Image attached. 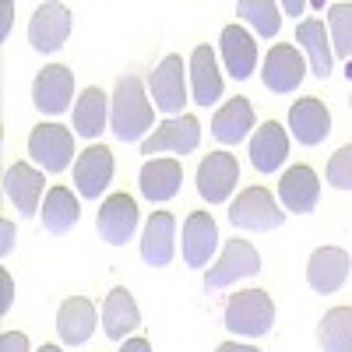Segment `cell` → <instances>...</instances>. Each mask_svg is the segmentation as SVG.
<instances>
[{"instance_id":"6da1fadb","label":"cell","mask_w":352,"mask_h":352,"mask_svg":"<svg viewBox=\"0 0 352 352\" xmlns=\"http://www.w3.org/2000/svg\"><path fill=\"white\" fill-rule=\"evenodd\" d=\"M155 124L152 99L144 96V85L134 74H124L116 81V92L109 102V131L120 141H144V134Z\"/></svg>"},{"instance_id":"7a4b0ae2","label":"cell","mask_w":352,"mask_h":352,"mask_svg":"<svg viewBox=\"0 0 352 352\" xmlns=\"http://www.w3.org/2000/svg\"><path fill=\"white\" fill-rule=\"evenodd\" d=\"M222 320H226V328L232 335L261 338L275 324V300L264 289H243V292H236V296H229Z\"/></svg>"},{"instance_id":"3957f363","label":"cell","mask_w":352,"mask_h":352,"mask_svg":"<svg viewBox=\"0 0 352 352\" xmlns=\"http://www.w3.org/2000/svg\"><path fill=\"white\" fill-rule=\"evenodd\" d=\"M229 222L236 229H247V232H268V229H278L285 222V212H282V204L275 201L272 190L247 187L229 204Z\"/></svg>"},{"instance_id":"277c9868","label":"cell","mask_w":352,"mask_h":352,"mask_svg":"<svg viewBox=\"0 0 352 352\" xmlns=\"http://www.w3.org/2000/svg\"><path fill=\"white\" fill-rule=\"evenodd\" d=\"M261 272V254L254 250V243L247 240H229L226 250L219 254V261L204 272V289L215 292V289H226L240 278H254Z\"/></svg>"},{"instance_id":"5b68a950","label":"cell","mask_w":352,"mask_h":352,"mask_svg":"<svg viewBox=\"0 0 352 352\" xmlns=\"http://www.w3.org/2000/svg\"><path fill=\"white\" fill-rule=\"evenodd\" d=\"M28 155L46 173H64L74 159V134L64 124H39L28 134Z\"/></svg>"},{"instance_id":"8992f818","label":"cell","mask_w":352,"mask_h":352,"mask_svg":"<svg viewBox=\"0 0 352 352\" xmlns=\"http://www.w3.org/2000/svg\"><path fill=\"white\" fill-rule=\"evenodd\" d=\"M307 78V56L289 46V43H278L268 50V56H264V67H261V81L268 92H278V96H289L296 92L300 81Z\"/></svg>"},{"instance_id":"52a82bcc","label":"cell","mask_w":352,"mask_h":352,"mask_svg":"<svg viewBox=\"0 0 352 352\" xmlns=\"http://www.w3.org/2000/svg\"><path fill=\"white\" fill-rule=\"evenodd\" d=\"M148 92L155 99V109H162L166 116H180L184 102H187V78H184V56H162V64L152 71L148 78Z\"/></svg>"},{"instance_id":"ba28073f","label":"cell","mask_w":352,"mask_h":352,"mask_svg":"<svg viewBox=\"0 0 352 352\" xmlns=\"http://www.w3.org/2000/svg\"><path fill=\"white\" fill-rule=\"evenodd\" d=\"M236 184H240V162H236V155L212 152V155L201 159V166H197V194L208 204L229 201V194H232Z\"/></svg>"},{"instance_id":"9c48e42d","label":"cell","mask_w":352,"mask_h":352,"mask_svg":"<svg viewBox=\"0 0 352 352\" xmlns=\"http://www.w3.org/2000/svg\"><path fill=\"white\" fill-rule=\"evenodd\" d=\"M201 144V124L197 116H169L166 124H159L155 134H148L141 141V155H159V152H173V155H187Z\"/></svg>"},{"instance_id":"30bf717a","label":"cell","mask_w":352,"mask_h":352,"mask_svg":"<svg viewBox=\"0 0 352 352\" xmlns=\"http://www.w3.org/2000/svg\"><path fill=\"white\" fill-rule=\"evenodd\" d=\"M71 25H74V18L64 4H39L32 21H28V43L39 53H56L67 43Z\"/></svg>"},{"instance_id":"8fae6325","label":"cell","mask_w":352,"mask_h":352,"mask_svg":"<svg viewBox=\"0 0 352 352\" xmlns=\"http://www.w3.org/2000/svg\"><path fill=\"white\" fill-rule=\"evenodd\" d=\"M74 99V74L64 64H50L36 74L32 85V102L39 106V113L46 116H60Z\"/></svg>"},{"instance_id":"7c38bea8","label":"cell","mask_w":352,"mask_h":352,"mask_svg":"<svg viewBox=\"0 0 352 352\" xmlns=\"http://www.w3.org/2000/svg\"><path fill=\"white\" fill-rule=\"evenodd\" d=\"M96 226L109 247H124L127 240H134V229H138V201L131 194H109L99 208Z\"/></svg>"},{"instance_id":"4fadbf2b","label":"cell","mask_w":352,"mask_h":352,"mask_svg":"<svg viewBox=\"0 0 352 352\" xmlns=\"http://www.w3.org/2000/svg\"><path fill=\"white\" fill-rule=\"evenodd\" d=\"M113 180V152L106 144H88V148L74 159V184L78 194L88 201H99V194Z\"/></svg>"},{"instance_id":"5bb4252c","label":"cell","mask_w":352,"mask_h":352,"mask_svg":"<svg viewBox=\"0 0 352 352\" xmlns=\"http://www.w3.org/2000/svg\"><path fill=\"white\" fill-rule=\"evenodd\" d=\"M349 268H352V261L342 247H317L307 261V282L314 292L328 296V292H338L345 285Z\"/></svg>"},{"instance_id":"9a60e30c","label":"cell","mask_w":352,"mask_h":352,"mask_svg":"<svg viewBox=\"0 0 352 352\" xmlns=\"http://www.w3.org/2000/svg\"><path fill=\"white\" fill-rule=\"evenodd\" d=\"M289 131L292 138H296L300 144H307V148H314V144H320L328 134H331V113L328 106L307 96V99H296L289 109Z\"/></svg>"},{"instance_id":"2e32d148","label":"cell","mask_w":352,"mask_h":352,"mask_svg":"<svg viewBox=\"0 0 352 352\" xmlns=\"http://www.w3.org/2000/svg\"><path fill=\"white\" fill-rule=\"evenodd\" d=\"M219 250V226L208 212H190L184 222V264L187 268H204L212 264V254Z\"/></svg>"},{"instance_id":"e0dca14e","label":"cell","mask_w":352,"mask_h":352,"mask_svg":"<svg viewBox=\"0 0 352 352\" xmlns=\"http://www.w3.org/2000/svg\"><path fill=\"white\" fill-rule=\"evenodd\" d=\"M4 194L14 204L18 215L32 219L39 212V201H46L43 197V173L36 166H28V162H14L4 173Z\"/></svg>"},{"instance_id":"ac0fdd59","label":"cell","mask_w":352,"mask_h":352,"mask_svg":"<svg viewBox=\"0 0 352 352\" xmlns=\"http://www.w3.org/2000/svg\"><path fill=\"white\" fill-rule=\"evenodd\" d=\"M317 197H320V180L310 166H292L282 173L278 180V201L285 212H296V215H307L317 208Z\"/></svg>"},{"instance_id":"d6986e66","label":"cell","mask_w":352,"mask_h":352,"mask_svg":"<svg viewBox=\"0 0 352 352\" xmlns=\"http://www.w3.org/2000/svg\"><path fill=\"white\" fill-rule=\"evenodd\" d=\"M190 96L197 106H215L222 99V71H219V60L212 46H194L190 53Z\"/></svg>"},{"instance_id":"ffe728a7","label":"cell","mask_w":352,"mask_h":352,"mask_svg":"<svg viewBox=\"0 0 352 352\" xmlns=\"http://www.w3.org/2000/svg\"><path fill=\"white\" fill-rule=\"evenodd\" d=\"M176 254V219L169 212H152L141 232V257L152 268H166Z\"/></svg>"},{"instance_id":"44dd1931","label":"cell","mask_w":352,"mask_h":352,"mask_svg":"<svg viewBox=\"0 0 352 352\" xmlns=\"http://www.w3.org/2000/svg\"><path fill=\"white\" fill-rule=\"evenodd\" d=\"M219 50H222L226 71L236 81L254 74V67H257V43H254V36L247 32L243 25H226L222 36H219Z\"/></svg>"},{"instance_id":"7402d4cb","label":"cell","mask_w":352,"mask_h":352,"mask_svg":"<svg viewBox=\"0 0 352 352\" xmlns=\"http://www.w3.org/2000/svg\"><path fill=\"white\" fill-rule=\"evenodd\" d=\"M96 331V303L85 296H71L56 310V335L64 345H85Z\"/></svg>"},{"instance_id":"603a6c76","label":"cell","mask_w":352,"mask_h":352,"mask_svg":"<svg viewBox=\"0 0 352 352\" xmlns=\"http://www.w3.org/2000/svg\"><path fill=\"white\" fill-rule=\"evenodd\" d=\"M184 184V166L180 159H148L141 166V194L162 204V201H173L176 190Z\"/></svg>"},{"instance_id":"cb8c5ba5","label":"cell","mask_w":352,"mask_h":352,"mask_svg":"<svg viewBox=\"0 0 352 352\" xmlns=\"http://www.w3.org/2000/svg\"><path fill=\"white\" fill-rule=\"evenodd\" d=\"M138 324H141V310H138L134 296H131L124 285L109 289V296L102 303V331H106V338L124 342Z\"/></svg>"},{"instance_id":"d4e9b609","label":"cell","mask_w":352,"mask_h":352,"mask_svg":"<svg viewBox=\"0 0 352 352\" xmlns=\"http://www.w3.org/2000/svg\"><path fill=\"white\" fill-rule=\"evenodd\" d=\"M289 155V134L282 124L268 120L264 127H257V134L250 138V162L257 173H275Z\"/></svg>"},{"instance_id":"484cf974","label":"cell","mask_w":352,"mask_h":352,"mask_svg":"<svg viewBox=\"0 0 352 352\" xmlns=\"http://www.w3.org/2000/svg\"><path fill=\"white\" fill-rule=\"evenodd\" d=\"M250 127H254V106H250V99H243V96L229 99V102L212 116V134H215V141H222V144H240V141L250 134Z\"/></svg>"},{"instance_id":"4316f807","label":"cell","mask_w":352,"mask_h":352,"mask_svg":"<svg viewBox=\"0 0 352 352\" xmlns=\"http://www.w3.org/2000/svg\"><path fill=\"white\" fill-rule=\"evenodd\" d=\"M78 219H81L78 197L67 187H50L46 190V201H43V226H46V232L64 236V232H71L78 226Z\"/></svg>"},{"instance_id":"83f0119b","label":"cell","mask_w":352,"mask_h":352,"mask_svg":"<svg viewBox=\"0 0 352 352\" xmlns=\"http://www.w3.org/2000/svg\"><path fill=\"white\" fill-rule=\"evenodd\" d=\"M106 120H109V99L102 88H85L74 102V134L81 138H99L106 131Z\"/></svg>"},{"instance_id":"f1b7e54d","label":"cell","mask_w":352,"mask_h":352,"mask_svg":"<svg viewBox=\"0 0 352 352\" xmlns=\"http://www.w3.org/2000/svg\"><path fill=\"white\" fill-rule=\"evenodd\" d=\"M296 43L307 53L310 71L317 78H328L331 74V36L324 32V21H300L296 25Z\"/></svg>"},{"instance_id":"f546056e","label":"cell","mask_w":352,"mask_h":352,"mask_svg":"<svg viewBox=\"0 0 352 352\" xmlns=\"http://www.w3.org/2000/svg\"><path fill=\"white\" fill-rule=\"evenodd\" d=\"M317 342L324 352H352V307H335L317 328Z\"/></svg>"},{"instance_id":"4dcf8cb0","label":"cell","mask_w":352,"mask_h":352,"mask_svg":"<svg viewBox=\"0 0 352 352\" xmlns=\"http://www.w3.org/2000/svg\"><path fill=\"white\" fill-rule=\"evenodd\" d=\"M236 14L254 28L257 36H264V39L278 36V28H282V8L272 4V0H240Z\"/></svg>"},{"instance_id":"1f68e13d","label":"cell","mask_w":352,"mask_h":352,"mask_svg":"<svg viewBox=\"0 0 352 352\" xmlns=\"http://www.w3.org/2000/svg\"><path fill=\"white\" fill-rule=\"evenodd\" d=\"M328 36L338 56L352 60V4H331L328 8Z\"/></svg>"},{"instance_id":"d6a6232c","label":"cell","mask_w":352,"mask_h":352,"mask_svg":"<svg viewBox=\"0 0 352 352\" xmlns=\"http://www.w3.org/2000/svg\"><path fill=\"white\" fill-rule=\"evenodd\" d=\"M328 184L335 190H352V144H345L328 159Z\"/></svg>"},{"instance_id":"836d02e7","label":"cell","mask_w":352,"mask_h":352,"mask_svg":"<svg viewBox=\"0 0 352 352\" xmlns=\"http://www.w3.org/2000/svg\"><path fill=\"white\" fill-rule=\"evenodd\" d=\"M0 352H28V338L21 331H4L0 335Z\"/></svg>"},{"instance_id":"e575fe53","label":"cell","mask_w":352,"mask_h":352,"mask_svg":"<svg viewBox=\"0 0 352 352\" xmlns=\"http://www.w3.org/2000/svg\"><path fill=\"white\" fill-rule=\"evenodd\" d=\"M11 303H14V282L8 272H0V314H8Z\"/></svg>"},{"instance_id":"d590c367","label":"cell","mask_w":352,"mask_h":352,"mask_svg":"<svg viewBox=\"0 0 352 352\" xmlns=\"http://www.w3.org/2000/svg\"><path fill=\"white\" fill-rule=\"evenodd\" d=\"M14 240H18V232H14V222H0V257H8L14 250Z\"/></svg>"},{"instance_id":"8d00e7d4","label":"cell","mask_w":352,"mask_h":352,"mask_svg":"<svg viewBox=\"0 0 352 352\" xmlns=\"http://www.w3.org/2000/svg\"><path fill=\"white\" fill-rule=\"evenodd\" d=\"M11 14H14V4H11V0H4V8H0V39L11 36Z\"/></svg>"},{"instance_id":"74e56055","label":"cell","mask_w":352,"mask_h":352,"mask_svg":"<svg viewBox=\"0 0 352 352\" xmlns=\"http://www.w3.org/2000/svg\"><path fill=\"white\" fill-rule=\"evenodd\" d=\"M120 352H152V345H148V338H127L120 345Z\"/></svg>"},{"instance_id":"f35d334b","label":"cell","mask_w":352,"mask_h":352,"mask_svg":"<svg viewBox=\"0 0 352 352\" xmlns=\"http://www.w3.org/2000/svg\"><path fill=\"white\" fill-rule=\"evenodd\" d=\"M215 352H261L257 345H243V342H222Z\"/></svg>"},{"instance_id":"ab89813d","label":"cell","mask_w":352,"mask_h":352,"mask_svg":"<svg viewBox=\"0 0 352 352\" xmlns=\"http://www.w3.org/2000/svg\"><path fill=\"white\" fill-rule=\"evenodd\" d=\"M282 11L296 18V14H303V11H307V4H303V0H285V4H282Z\"/></svg>"},{"instance_id":"60d3db41","label":"cell","mask_w":352,"mask_h":352,"mask_svg":"<svg viewBox=\"0 0 352 352\" xmlns=\"http://www.w3.org/2000/svg\"><path fill=\"white\" fill-rule=\"evenodd\" d=\"M39 352H60V345H43Z\"/></svg>"},{"instance_id":"b9f144b4","label":"cell","mask_w":352,"mask_h":352,"mask_svg":"<svg viewBox=\"0 0 352 352\" xmlns=\"http://www.w3.org/2000/svg\"><path fill=\"white\" fill-rule=\"evenodd\" d=\"M345 78H349V81H352V60H349V64H345Z\"/></svg>"},{"instance_id":"7bdbcfd3","label":"cell","mask_w":352,"mask_h":352,"mask_svg":"<svg viewBox=\"0 0 352 352\" xmlns=\"http://www.w3.org/2000/svg\"><path fill=\"white\" fill-rule=\"evenodd\" d=\"M349 106H352V99H349Z\"/></svg>"}]
</instances>
